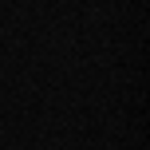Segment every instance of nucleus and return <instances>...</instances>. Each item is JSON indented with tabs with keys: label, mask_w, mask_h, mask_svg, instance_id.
I'll return each instance as SVG.
<instances>
[]
</instances>
